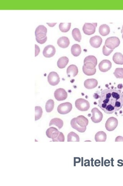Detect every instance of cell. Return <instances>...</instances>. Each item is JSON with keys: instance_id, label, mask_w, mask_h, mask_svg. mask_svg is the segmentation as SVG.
Here are the masks:
<instances>
[{"instance_id": "6da1fadb", "label": "cell", "mask_w": 123, "mask_h": 186, "mask_svg": "<svg viewBox=\"0 0 123 186\" xmlns=\"http://www.w3.org/2000/svg\"><path fill=\"white\" fill-rule=\"evenodd\" d=\"M99 97V107L108 114H111L118 111L123 106V94L121 90H103Z\"/></svg>"}, {"instance_id": "7a4b0ae2", "label": "cell", "mask_w": 123, "mask_h": 186, "mask_svg": "<svg viewBox=\"0 0 123 186\" xmlns=\"http://www.w3.org/2000/svg\"><path fill=\"white\" fill-rule=\"evenodd\" d=\"M75 105L78 110L82 112L87 111L90 107L89 102L83 98L78 99L75 101Z\"/></svg>"}, {"instance_id": "3957f363", "label": "cell", "mask_w": 123, "mask_h": 186, "mask_svg": "<svg viewBox=\"0 0 123 186\" xmlns=\"http://www.w3.org/2000/svg\"><path fill=\"white\" fill-rule=\"evenodd\" d=\"M120 44V40L119 38L116 37H109L105 42V45L108 48L113 50L118 47Z\"/></svg>"}, {"instance_id": "277c9868", "label": "cell", "mask_w": 123, "mask_h": 186, "mask_svg": "<svg viewBox=\"0 0 123 186\" xmlns=\"http://www.w3.org/2000/svg\"><path fill=\"white\" fill-rule=\"evenodd\" d=\"M72 109V105L70 102L61 103L58 106L57 110L61 114L65 115L69 113Z\"/></svg>"}, {"instance_id": "5b68a950", "label": "cell", "mask_w": 123, "mask_h": 186, "mask_svg": "<svg viewBox=\"0 0 123 186\" xmlns=\"http://www.w3.org/2000/svg\"><path fill=\"white\" fill-rule=\"evenodd\" d=\"M94 64L90 63H86L84 64L83 67V73L86 76H93L96 72V69Z\"/></svg>"}, {"instance_id": "8992f818", "label": "cell", "mask_w": 123, "mask_h": 186, "mask_svg": "<svg viewBox=\"0 0 123 186\" xmlns=\"http://www.w3.org/2000/svg\"><path fill=\"white\" fill-rule=\"evenodd\" d=\"M118 124V120L114 117H111L108 118L106 121L105 126L106 130L108 131H112L116 128Z\"/></svg>"}, {"instance_id": "52a82bcc", "label": "cell", "mask_w": 123, "mask_h": 186, "mask_svg": "<svg viewBox=\"0 0 123 186\" xmlns=\"http://www.w3.org/2000/svg\"><path fill=\"white\" fill-rule=\"evenodd\" d=\"M92 117H91V121L94 123H98L102 121L103 118V114L97 108H94L91 111Z\"/></svg>"}, {"instance_id": "ba28073f", "label": "cell", "mask_w": 123, "mask_h": 186, "mask_svg": "<svg viewBox=\"0 0 123 186\" xmlns=\"http://www.w3.org/2000/svg\"><path fill=\"white\" fill-rule=\"evenodd\" d=\"M97 23H85L83 27V32L87 35H91L95 33Z\"/></svg>"}, {"instance_id": "9c48e42d", "label": "cell", "mask_w": 123, "mask_h": 186, "mask_svg": "<svg viewBox=\"0 0 123 186\" xmlns=\"http://www.w3.org/2000/svg\"><path fill=\"white\" fill-rule=\"evenodd\" d=\"M48 81L49 84L52 86L57 85L60 82L59 75L56 72H51L48 76Z\"/></svg>"}, {"instance_id": "30bf717a", "label": "cell", "mask_w": 123, "mask_h": 186, "mask_svg": "<svg viewBox=\"0 0 123 186\" xmlns=\"http://www.w3.org/2000/svg\"><path fill=\"white\" fill-rule=\"evenodd\" d=\"M54 97L57 101H63L67 98V93L63 88H59L54 93Z\"/></svg>"}, {"instance_id": "8fae6325", "label": "cell", "mask_w": 123, "mask_h": 186, "mask_svg": "<svg viewBox=\"0 0 123 186\" xmlns=\"http://www.w3.org/2000/svg\"><path fill=\"white\" fill-rule=\"evenodd\" d=\"M56 49L53 46L49 45L44 48L43 51V55L46 58H51L55 55Z\"/></svg>"}, {"instance_id": "7c38bea8", "label": "cell", "mask_w": 123, "mask_h": 186, "mask_svg": "<svg viewBox=\"0 0 123 186\" xmlns=\"http://www.w3.org/2000/svg\"><path fill=\"white\" fill-rule=\"evenodd\" d=\"M112 66V63L110 61L107 60H104L100 63L98 67L100 71L103 72H106L110 69Z\"/></svg>"}, {"instance_id": "4fadbf2b", "label": "cell", "mask_w": 123, "mask_h": 186, "mask_svg": "<svg viewBox=\"0 0 123 186\" xmlns=\"http://www.w3.org/2000/svg\"><path fill=\"white\" fill-rule=\"evenodd\" d=\"M60 132L57 129L54 127H50L46 131V135L49 138L52 139V142L59 136Z\"/></svg>"}, {"instance_id": "5bb4252c", "label": "cell", "mask_w": 123, "mask_h": 186, "mask_svg": "<svg viewBox=\"0 0 123 186\" xmlns=\"http://www.w3.org/2000/svg\"><path fill=\"white\" fill-rule=\"evenodd\" d=\"M102 43V39L99 36H94L91 37L90 40V43L92 47L94 48H99Z\"/></svg>"}, {"instance_id": "9a60e30c", "label": "cell", "mask_w": 123, "mask_h": 186, "mask_svg": "<svg viewBox=\"0 0 123 186\" xmlns=\"http://www.w3.org/2000/svg\"><path fill=\"white\" fill-rule=\"evenodd\" d=\"M98 82L96 79H88L84 82L85 88L88 89H94L98 85Z\"/></svg>"}, {"instance_id": "2e32d148", "label": "cell", "mask_w": 123, "mask_h": 186, "mask_svg": "<svg viewBox=\"0 0 123 186\" xmlns=\"http://www.w3.org/2000/svg\"><path fill=\"white\" fill-rule=\"evenodd\" d=\"M67 74L69 77H75L77 76L79 73L78 67L74 64H71L67 67Z\"/></svg>"}, {"instance_id": "e0dca14e", "label": "cell", "mask_w": 123, "mask_h": 186, "mask_svg": "<svg viewBox=\"0 0 123 186\" xmlns=\"http://www.w3.org/2000/svg\"><path fill=\"white\" fill-rule=\"evenodd\" d=\"M57 43L59 47L63 48H66L69 46L70 41L67 37L63 36L58 39Z\"/></svg>"}, {"instance_id": "ac0fdd59", "label": "cell", "mask_w": 123, "mask_h": 186, "mask_svg": "<svg viewBox=\"0 0 123 186\" xmlns=\"http://www.w3.org/2000/svg\"><path fill=\"white\" fill-rule=\"evenodd\" d=\"M76 122L81 127H85L88 126V120L83 115H79L76 118Z\"/></svg>"}, {"instance_id": "d6986e66", "label": "cell", "mask_w": 123, "mask_h": 186, "mask_svg": "<svg viewBox=\"0 0 123 186\" xmlns=\"http://www.w3.org/2000/svg\"><path fill=\"white\" fill-rule=\"evenodd\" d=\"M76 118H74L71 120L70 124H71L72 127L73 128L75 129V130H77L79 132H85V130H86V127H81L80 126L78 125L77 123L76 122Z\"/></svg>"}, {"instance_id": "ffe728a7", "label": "cell", "mask_w": 123, "mask_h": 186, "mask_svg": "<svg viewBox=\"0 0 123 186\" xmlns=\"http://www.w3.org/2000/svg\"><path fill=\"white\" fill-rule=\"evenodd\" d=\"M106 138V134L104 132L102 131H99L96 134L94 139L97 142H105Z\"/></svg>"}, {"instance_id": "44dd1931", "label": "cell", "mask_w": 123, "mask_h": 186, "mask_svg": "<svg viewBox=\"0 0 123 186\" xmlns=\"http://www.w3.org/2000/svg\"><path fill=\"white\" fill-rule=\"evenodd\" d=\"M69 62L68 58L66 56L61 57L60 58L57 62L58 67L60 68H65Z\"/></svg>"}, {"instance_id": "7402d4cb", "label": "cell", "mask_w": 123, "mask_h": 186, "mask_svg": "<svg viewBox=\"0 0 123 186\" xmlns=\"http://www.w3.org/2000/svg\"><path fill=\"white\" fill-rule=\"evenodd\" d=\"M52 125L56 126L59 129H61L63 126V121L59 118H54L51 120L49 123V126H51Z\"/></svg>"}, {"instance_id": "603a6c76", "label": "cell", "mask_w": 123, "mask_h": 186, "mask_svg": "<svg viewBox=\"0 0 123 186\" xmlns=\"http://www.w3.org/2000/svg\"><path fill=\"white\" fill-rule=\"evenodd\" d=\"M99 31L102 36H105L110 33V28L108 25L103 24L99 27Z\"/></svg>"}, {"instance_id": "cb8c5ba5", "label": "cell", "mask_w": 123, "mask_h": 186, "mask_svg": "<svg viewBox=\"0 0 123 186\" xmlns=\"http://www.w3.org/2000/svg\"><path fill=\"white\" fill-rule=\"evenodd\" d=\"M113 60L117 64H123V55L120 52H116L114 54Z\"/></svg>"}, {"instance_id": "d4e9b609", "label": "cell", "mask_w": 123, "mask_h": 186, "mask_svg": "<svg viewBox=\"0 0 123 186\" xmlns=\"http://www.w3.org/2000/svg\"><path fill=\"white\" fill-rule=\"evenodd\" d=\"M82 52V49L80 45L78 44L73 45L71 48V52L74 56H78Z\"/></svg>"}, {"instance_id": "484cf974", "label": "cell", "mask_w": 123, "mask_h": 186, "mask_svg": "<svg viewBox=\"0 0 123 186\" xmlns=\"http://www.w3.org/2000/svg\"><path fill=\"white\" fill-rule=\"evenodd\" d=\"M67 142H79V135L73 132H71L67 135Z\"/></svg>"}, {"instance_id": "4316f807", "label": "cell", "mask_w": 123, "mask_h": 186, "mask_svg": "<svg viewBox=\"0 0 123 186\" xmlns=\"http://www.w3.org/2000/svg\"><path fill=\"white\" fill-rule=\"evenodd\" d=\"M72 34L73 38L76 41L80 42L82 39V35H81L80 31L78 28H75L72 31Z\"/></svg>"}, {"instance_id": "83f0119b", "label": "cell", "mask_w": 123, "mask_h": 186, "mask_svg": "<svg viewBox=\"0 0 123 186\" xmlns=\"http://www.w3.org/2000/svg\"><path fill=\"white\" fill-rule=\"evenodd\" d=\"M71 26V23H61L60 24L59 28L62 32H67L69 31Z\"/></svg>"}, {"instance_id": "f1b7e54d", "label": "cell", "mask_w": 123, "mask_h": 186, "mask_svg": "<svg viewBox=\"0 0 123 186\" xmlns=\"http://www.w3.org/2000/svg\"><path fill=\"white\" fill-rule=\"evenodd\" d=\"M54 105H55V102L53 100L50 99L47 101L45 105V109L46 112L49 113L52 111L53 110L54 108Z\"/></svg>"}, {"instance_id": "f546056e", "label": "cell", "mask_w": 123, "mask_h": 186, "mask_svg": "<svg viewBox=\"0 0 123 186\" xmlns=\"http://www.w3.org/2000/svg\"><path fill=\"white\" fill-rule=\"evenodd\" d=\"M86 63H91L96 66L97 64V58L94 56H88L85 58L84 60V64Z\"/></svg>"}, {"instance_id": "4dcf8cb0", "label": "cell", "mask_w": 123, "mask_h": 186, "mask_svg": "<svg viewBox=\"0 0 123 186\" xmlns=\"http://www.w3.org/2000/svg\"><path fill=\"white\" fill-rule=\"evenodd\" d=\"M35 120L37 121L41 118L43 114V110L41 107L40 106H36L35 108Z\"/></svg>"}, {"instance_id": "1f68e13d", "label": "cell", "mask_w": 123, "mask_h": 186, "mask_svg": "<svg viewBox=\"0 0 123 186\" xmlns=\"http://www.w3.org/2000/svg\"><path fill=\"white\" fill-rule=\"evenodd\" d=\"M113 74L117 78L123 79V68H116Z\"/></svg>"}, {"instance_id": "d6a6232c", "label": "cell", "mask_w": 123, "mask_h": 186, "mask_svg": "<svg viewBox=\"0 0 123 186\" xmlns=\"http://www.w3.org/2000/svg\"><path fill=\"white\" fill-rule=\"evenodd\" d=\"M47 29L43 25H40L36 28L35 31V34H37L40 33H44L47 34Z\"/></svg>"}, {"instance_id": "836d02e7", "label": "cell", "mask_w": 123, "mask_h": 186, "mask_svg": "<svg viewBox=\"0 0 123 186\" xmlns=\"http://www.w3.org/2000/svg\"><path fill=\"white\" fill-rule=\"evenodd\" d=\"M113 50H112L108 48L105 45L103 46V55L106 56H109L112 52H113Z\"/></svg>"}, {"instance_id": "e575fe53", "label": "cell", "mask_w": 123, "mask_h": 186, "mask_svg": "<svg viewBox=\"0 0 123 186\" xmlns=\"http://www.w3.org/2000/svg\"><path fill=\"white\" fill-rule=\"evenodd\" d=\"M64 136L62 132H60L59 136L58 137L56 138V139H55L53 142H64Z\"/></svg>"}, {"instance_id": "d590c367", "label": "cell", "mask_w": 123, "mask_h": 186, "mask_svg": "<svg viewBox=\"0 0 123 186\" xmlns=\"http://www.w3.org/2000/svg\"><path fill=\"white\" fill-rule=\"evenodd\" d=\"M40 48L39 46L35 44V56H37L40 53Z\"/></svg>"}, {"instance_id": "8d00e7d4", "label": "cell", "mask_w": 123, "mask_h": 186, "mask_svg": "<svg viewBox=\"0 0 123 186\" xmlns=\"http://www.w3.org/2000/svg\"><path fill=\"white\" fill-rule=\"evenodd\" d=\"M115 142H123V137L121 136H118L116 138Z\"/></svg>"}, {"instance_id": "74e56055", "label": "cell", "mask_w": 123, "mask_h": 186, "mask_svg": "<svg viewBox=\"0 0 123 186\" xmlns=\"http://www.w3.org/2000/svg\"><path fill=\"white\" fill-rule=\"evenodd\" d=\"M47 24H48V25L49 26L51 27H54V26H55V25L56 24V23H47Z\"/></svg>"}, {"instance_id": "f35d334b", "label": "cell", "mask_w": 123, "mask_h": 186, "mask_svg": "<svg viewBox=\"0 0 123 186\" xmlns=\"http://www.w3.org/2000/svg\"><path fill=\"white\" fill-rule=\"evenodd\" d=\"M121 33H123V25L122 26V29H121Z\"/></svg>"}, {"instance_id": "ab89813d", "label": "cell", "mask_w": 123, "mask_h": 186, "mask_svg": "<svg viewBox=\"0 0 123 186\" xmlns=\"http://www.w3.org/2000/svg\"><path fill=\"white\" fill-rule=\"evenodd\" d=\"M122 38H123V34H122Z\"/></svg>"}]
</instances>
